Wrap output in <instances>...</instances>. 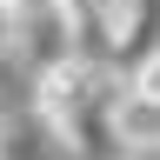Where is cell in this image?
<instances>
[{"instance_id": "6da1fadb", "label": "cell", "mask_w": 160, "mask_h": 160, "mask_svg": "<svg viewBox=\"0 0 160 160\" xmlns=\"http://www.w3.org/2000/svg\"><path fill=\"white\" fill-rule=\"evenodd\" d=\"M113 147L133 153V160H153L160 153V100L147 93H113Z\"/></svg>"}, {"instance_id": "7a4b0ae2", "label": "cell", "mask_w": 160, "mask_h": 160, "mask_svg": "<svg viewBox=\"0 0 160 160\" xmlns=\"http://www.w3.org/2000/svg\"><path fill=\"white\" fill-rule=\"evenodd\" d=\"M0 160H33V120H0Z\"/></svg>"}, {"instance_id": "3957f363", "label": "cell", "mask_w": 160, "mask_h": 160, "mask_svg": "<svg viewBox=\"0 0 160 160\" xmlns=\"http://www.w3.org/2000/svg\"><path fill=\"white\" fill-rule=\"evenodd\" d=\"M133 93H147V100H160V40H153V53L133 67Z\"/></svg>"}, {"instance_id": "277c9868", "label": "cell", "mask_w": 160, "mask_h": 160, "mask_svg": "<svg viewBox=\"0 0 160 160\" xmlns=\"http://www.w3.org/2000/svg\"><path fill=\"white\" fill-rule=\"evenodd\" d=\"M13 47H20V13H13V0H0V60Z\"/></svg>"}, {"instance_id": "5b68a950", "label": "cell", "mask_w": 160, "mask_h": 160, "mask_svg": "<svg viewBox=\"0 0 160 160\" xmlns=\"http://www.w3.org/2000/svg\"><path fill=\"white\" fill-rule=\"evenodd\" d=\"M120 160H133V153H120Z\"/></svg>"}]
</instances>
